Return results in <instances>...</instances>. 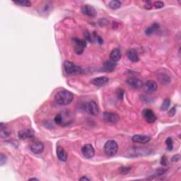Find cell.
<instances>
[{"label":"cell","mask_w":181,"mask_h":181,"mask_svg":"<svg viewBox=\"0 0 181 181\" xmlns=\"http://www.w3.org/2000/svg\"><path fill=\"white\" fill-rule=\"evenodd\" d=\"M74 99L72 93L67 90H62L58 91L55 96V101L60 106H67L70 104Z\"/></svg>","instance_id":"1"},{"label":"cell","mask_w":181,"mask_h":181,"mask_svg":"<svg viewBox=\"0 0 181 181\" xmlns=\"http://www.w3.org/2000/svg\"><path fill=\"white\" fill-rule=\"evenodd\" d=\"M118 150V145L116 141L109 140L104 145V151L108 156H113L116 154Z\"/></svg>","instance_id":"2"},{"label":"cell","mask_w":181,"mask_h":181,"mask_svg":"<svg viewBox=\"0 0 181 181\" xmlns=\"http://www.w3.org/2000/svg\"><path fill=\"white\" fill-rule=\"evenodd\" d=\"M64 68L66 73L69 75L80 74L82 72V68L70 61H65L64 62Z\"/></svg>","instance_id":"3"},{"label":"cell","mask_w":181,"mask_h":181,"mask_svg":"<svg viewBox=\"0 0 181 181\" xmlns=\"http://www.w3.org/2000/svg\"><path fill=\"white\" fill-rule=\"evenodd\" d=\"M103 119L106 123L116 124L119 121L120 117L116 112H104L103 114Z\"/></svg>","instance_id":"4"},{"label":"cell","mask_w":181,"mask_h":181,"mask_svg":"<svg viewBox=\"0 0 181 181\" xmlns=\"http://www.w3.org/2000/svg\"><path fill=\"white\" fill-rule=\"evenodd\" d=\"M84 111H86L89 113L93 115V116H97L99 113V108L96 103L91 101L88 102L87 103L84 105Z\"/></svg>","instance_id":"5"},{"label":"cell","mask_w":181,"mask_h":181,"mask_svg":"<svg viewBox=\"0 0 181 181\" xmlns=\"http://www.w3.org/2000/svg\"><path fill=\"white\" fill-rule=\"evenodd\" d=\"M74 43V50L78 55H81L84 52V48L86 47V42L85 40L74 38L73 39Z\"/></svg>","instance_id":"6"},{"label":"cell","mask_w":181,"mask_h":181,"mask_svg":"<svg viewBox=\"0 0 181 181\" xmlns=\"http://www.w3.org/2000/svg\"><path fill=\"white\" fill-rule=\"evenodd\" d=\"M144 91L147 94H151L154 93L157 89L158 85L156 82L153 80H149L145 84H143Z\"/></svg>","instance_id":"7"},{"label":"cell","mask_w":181,"mask_h":181,"mask_svg":"<svg viewBox=\"0 0 181 181\" xmlns=\"http://www.w3.org/2000/svg\"><path fill=\"white\" fill-rule=\"evenodd\" d=\"M82 152L83 156L86 158H91L94 157L95 154V150L91 144H87L83 146L82 149Z\"/></svg>","instance_id":"8"},{"label":"cell","mask_w":181,"mask_h":181,"mask_svg":"<svg viewBox=\"0 0 181 181\" xmlns=\"http://www.w3.org/2000/svg\"><path fill=\"white\" fill-rule=\"evenodd\" d=\"M18 136L21 140H25L26 139H31L34 137V136H35V132L31 129H23L19 132Z\"/></svg>","instance_id":"9"},{"label":"cell","mask_w":181,"mask_h":181,"mask_svg":"<svg viewBox=\"0 0 181 181\" xmlns=\"http://www.w3.org/2000/svg\"><path fill=\"white\" fill-rule=\"evenodd\" d=\"M30 149L35 154H40L44 150V145L39 141H35L31 144Z\"/></svg>","instance_id":"10"},{"label":"cell","mask_w":181,"mask_h":181,"mask_svg":"<svg viewBox=\"0 0 181 181\" xmlns=\"http://www.w3.org/2000/svg\"><path fill=\"white\" fill-rule=\"evenodd\" d=\"M142 116L148 123H154L156 120V116L151 109H144L142 111Z\"/></svg>","instance_id":"11"},{"label":"cell","mask_w":181,"mask_h":181,"mask_svg":"<svg viewBox=\"0 0 181 181\" xmlns=\"http://www.w3.org/2000/svg\"><path fill=\"white\" fill-rule=\"evenodd\" d=\"M82 12L84 15L90 17L96 16L97 14L96 10L94 7L91 5H89V4H85V5L83 6L82 8Z\"/></svg>","instance_id":"12"},{"label":"cell","mask_w":181,"mask_h":181,"mask_svg":"<svg viewBox=\"0 0 181 181\" xmlns=\"http://www.w3.org/2000/svg\"><path fill=\"white\" fill-rule=\"evenodd\" d=\"M127 83L134 89H140L143 86L142 81L136 77H130L127 80Z\"/></svg>","instance_id":"13"},{"label":"cell","mask_w":181,"mask_h":181,"mask_svg":"<svg viewBox=\"0 0 181 181\" xmlns=\"http://www.w3.org/2000/svg\"><path fill=\"white\" fill-rule=\"evenodd\" d=\"M132 140L134 142L139 144H146L151 140L150 137L146 135H141V134H136L132 137Z\"/></svg>","instance_id":"14"},{"label":"cell","mask_w":181,"mask_h":181,"mask_svg":"<svg viewBox=\"0 0 181 181\" xmlns=\"http://www.w3.org/2000/svg\"><path fill=\"white\" fill-rule=\"evenodd\" d=\"M109 82V79L106 77H96L91 81V83L96 86L101 87L107 84Z\"/></svg>","instance_id":"15"},{"label":"cell","mask_w":181,"mask_h":181,"mask_svg":"<svg viewBox=\"0 0 181 181\" xmlns=\"http://www.w3.org/2000/svg\"><path fill=\"white\" fill-rule=\"evenodd\" d=\"M116 66H117V63L116 62H114V61H112L111 60H108L104 62L103 69L105 72H112V71L115 70Z\"/></svg>","instance_id":"16"},{"label":"cell","mask_w":181,"mask_h":181,"mask_svg":"<svg viewBox=\"0 0 181 181\" xmlns=\"http://www.w3.org/2000/svg\"><path fill=\"white\" fill-rule=\"evenodd\" d=\"M127 56L129 60L133 62H137L139 60L138 52L135 49H130L127 53Z\"/></svg>","instance_id":"17"},{"label":"cell","mask_w":181,"mask_h":181,"mask_svg":"<svg viewBox=\"0 0 181 181\" xmlns=\"http://www.w3.org/2000/svg\"><path fill=\"white\" fill-rule=\"evenodd\" d=\"M122 57V53L121 51L118 48H115L112 50L111 53V55H110V60H111L114 62H118V61L120 60Z\"/></svg>","instance_id":"18"},{"label":"cell","mask_w":181,"mask_h":181,"mask_svg":"<svg viewBox=\"0 0 181 181\" xmlns=\"http://www.w3.org/2000/svg\"><path fill=\"white\" fill-rule=\"evenodd\" d=\"M57 155L59 160L61 161H66L67 159V154L65 150V149L62 146H57Z\"/></svg>","instance_id":"19"},{"label":"cell","mask_w":181,"mask_h":181,"mask_svg":"<svg viewBox=\"0 0 181 181\" xmlns=\"http://www.w3.org/2000/svg\"><path fill=\"white\" fill-rule=\"evenodd\" d=\"M158 77L163 84H167L170 82V77L168 73H165L164 72H159V74H158Z\"/></svg>","instance_id":"20"},{"label":"cell","mask_w":181,"mask_h":181,"mask_svg":"<svg viewBox=\"0 0 181 181\" xmlns=\"http://www.w3.org/2000/svg\"><path fill=\"white\" fill-rule=\"evenodd\" d=\"M11 134V130L9 128H7L5 124L3 123L0 124V135L2 138H6L9 137Z\"/></svg>","instance_id":"21"},{"label":"cell","mask_w":181,"mask_h":181,"mask_svg":"<svg viewBox=\"0 0 181 181\" xmlns=\"http://www.w3.org/2000/svg\"><path fill=\"white\" fill-rule=\"evenodd\" d=\"M158 28H159V25H158L157 23H153L152 25L148 27V28L146 29L145 33L147 36H150V35H151V34H153L154 33H155L156 31L158 30Z\"/></svg>","instance_id":"22"},{"label":"cell","mask_w":181,"mask_h":181,"mask_svg":"<svg viewBox=\"0 0 181 181\" xmlns=\"http://www.w3.org/2000/svg\"><path fill=\"white\" fill-rule=\"evenodd\" d=\"M14 3L21 6H31V2L28 0H19V1H14Z\"/></svg>","instance_id":"23"},{"label":"cell","mask_w":181,"mask_h":181,"mask_svg":"<svg viewBox=\"0 0 181 181\" xmlns=\"http://www.w3.org/2000/svg\"><path fill=\"white\" fill-rule=\"evenodd\" d=\"M108 6L110 8L112 9H117L121 6V2L120 1H116V0H115V1H111L109 2Z\"/></svg>","instance_id":"24"},{"label":"cell","mask_w":181,"mask_h":181,"mask_svg":"<svg viewBox=\"0 0 181 181\" xmlns=\"http://www.w3.org/2000/svg\"><path fill=\"white\" fill-rule=\"evenodd\" d=\"M170 105V100L169 99H166L163 101L162 105L161 106V110L162 111H166L169 108Z\"/></svg>","instance_id":"25"},{"label":"cell","mask_w":181,"mask_h":181,"mask_svg":"<svg viewBox=\"0 0 181 181\" xmlns=\"http://www.w3.org/2000/svg\"><path fill=\"white\" fill-rule=\"evenodd\" d=\"M166 144L167 145V149L168 151H171L173 148V139L170 137L167 138V139L166 140Z\"/></svg>","instance_id":"26"},{"label":"cell","mask_w":181,"mask_h":181,"mask_svg":"<svg viewBox=\"0 0 181 181\" xmlns=\"http://www.w3.org/2000/svg\"><path fill=\"white\" fill-rule=\"evenodd\" d=\"M130 169L131 167H129V166H122L120 168V172L122 174H127V173H128L130 171Z\"/></svg>","instance_id":"27"},{"label":"cell","mask_w":181,"mask_h":181,"mask_svg":"<svg viewBox=\"0 0 181 181\" xmlns=\"http://www.w3.org/2000/svg\"><path fill=\"white\" fill-rule=\"evenodd\" d=\"M154 6L156 9H161L164 6V3L161 1H156L154 3Z\"/></svg>","instance_id":"28"},{"label":"cell","mask_w":181,"mask_h":181,"mask_svg":"<svg viewBox=\"0 0 181 181\" xmlns=\"http://www.w3.org/2000/svg\"><path fill=\"white\" fill-rule=\"evenodd\" d=\"M166 171V170L165 169V168H158V169L156 170L155 174H154V176H160L161 175H163V173H164Z\"/></svg>","instance_id":"29"},{"label":"cell","mask_w":181,"mask_h":181,"mask_svg":"<svg viewBox=\"0 0 181 181\" xmlns=\"http://www.w3.org/2000/svg\"><path fill=\"white\" fill-rule=\"evenodd\" d=\"M117 96L119 99L123 100L124 96V90L123 89H118L117 91Z\"/></svg>","instance_id":"30"},{"label":"cell","mask_w":181,"mask_h":181,"mask_svg":"<svg viewBox=\"0 0 181 181\" xmlns=\"http://www.w3.org/2000/svg\"><path fill=\"white\" fill-rule=\"evenodd\" d=\"M6 156L4 154H1L0 155V165L3 166L4 163H6Z\"/></svg>","instance_id":"31"},{"label":"cell","mask_w":181,"mask_h":181,"mask_svg":"<svg viewBox=\"0 0 181 181\" xmlns=\"http://www.w3.org/2000/svg\"><path fill=\"white\" fill-rule=\"evenodd\" d=\"M175 113H176V107L174 106V107H173L172 108H171V109L170 110V111L168 112V116L173 117V116H175Z\"/></svg>","instance_id":"32"},{"label":"cell","mask_w":181,"mask_h":181,"mask_svg":"<svg viewBox=\"0 0 181 181\" xmlns=\"http://www.w3.org/2000/svg\"><path fill=\"white\" fill-rule=\"evenodd\" d=\"M144 7L146 9H151V7H152V4L150 1H147L145 2V4H144Z\"/></svg>","instance_id":"33"},{"label":"cell","mask_w":181,"mask_h":181,"mask_svg":"<svg viewBox=\"0 0 181 181\" xmlns=\"http://www.w3.org/2000/svg\"><path fill=\"white\" fill-rule=\"evenodd\" d=\"M180 155L179 154H176L175 156H173L172 158H171V161H173V162H177L180 160Z\"/></svg>","instance_id":"34"},{"label":"cell","mask_w":181,"mask_h":181,"mask_svg":"<svg viewBox=\"0 0 181 181\" xmlns=\"http://www.w3.org/2000/svg\"><path fill=\"white\" fill-rule=\"evenodd\" d=\"M94 37L96 38L98 43H99V44H102L103 43V39L100 37V36H97V33L96 34V32H94Z\"/></svg>","instance_id":"35"},{"label":"cell","mask_w":181,"mask_h":181,"mask_svg":"<svg viewBox=\"0 0 181 181\" xmlns=\"http://www.w3.org/2000/svg\"><path fill=\"white\" fill-rule=\"evenodd\" d=\"M161 163L163 166H166L167 164V162H166V156H163L162 158H161Z\"/></svg>","instance_id":"36"},{"label":"cell","mask_w":181,"mask_h":181,"mask_svg":"<svg viewBox=\"0 0 181 181\" xmlns=\"http://www.w3.org/2000/svg\"><path fill=\"white\" fill-rule=\"evenodd\" d=\"M84 36H85V38L88 40L89 41H91V38H90V34L86 31V33L84 34Z\"/></svg>","instance_id":"37"},{"label":"cell","mask_w":181,"mask_h":181,"mask_svg":"<svg viewBox=\"0 0 181 181\" xmlns=\"http://www.w3.org/2000/svg\"><path fill=\"white\" fill-rule=\"evenodd\" d=\"M80 180H90V179L89 178H88L87 177H82V178H80Z\"/></svg>","instance_id":"38"},{"label":"cell","mask_w":181,"mask_h":181,"mask_svg":"<svg viewBox=\"0 0 181 181\" xmlns=\"http://www.w3.org/2000/svg\"><path fill=\"white\" fill-rule=\"evenodd\" d=\"M29 180H38V179L35 178H31V179H29Z\"/></svg>","instance_id":"39"}]
</instances>
